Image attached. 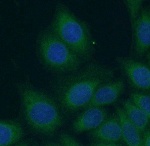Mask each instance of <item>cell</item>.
I'll use <instances>...</instances> for the list:
<instances>
[{"instance_id": "6da1fadb", "label": "cell", "mask_w": 150, "mask_h": 146, "mask_svg": "<svg viewBox=\"0 0 150 146\" xmlns=\"http://www.w3.org/2000/svg\"><path fill=\"white\" fill-rule=\"evenodd\" d=\"M114 76L113 68L90 61L74 72L56 77L51 90L62 110L73 114L86 108L97 89L112 80Z\"/></svg>"}, {"instance_id": "7a4b0ae2", "label": "cell", "mask_w": 150, "mask_h": 146, "mask_svg": "<svg viewBox=\"0 0 150 146\" xmlns=\"http://www.w3.org/2000/svg\"><path fill=\"white\" fill-rule=\"evenodd\" d=\"M23 118L34 132L50 136L62 126L64 119L54 98L27 80L16 84Z\"/></svg>"}, {"instance_id": "3957f363", "label": "cell", "mask_w": 150, "mask_h": 146, "mask_svg": "<svg viewBox=\"0 0 150 146\" xmlns=\"http://www.w3.org/2000/svg\"><path fill=\"white\" fill-rule=\"evenodd\" d=\"M49 28L83 63L91 61L95 53L91 29L67 5L62 2L57 4Z\"/></svg>"}, {"instance_id": "277c9868", "label": "cell", "mask_w": 150, "mask_h": 146, "mask_svg": "<svg viewBox=\"0 0 150 146\" xmlns=\"http://www.w3.org/2000/svg\"><path fill=\"white\" fill-rule=\"evenodd\" d=\"M36 53L42 66L58 75L74 72L84 63L49 27L41 30L38 35Z\"/></svg>"}, {"instance_id": "5b68a950", "label": "cell", "mask_w": 150, "mask_h": 146, "mask_svg": "<svg viewBox=\"0 0 150 146\" xmlns=\"http://www.w3.org/2000/svg\"><path fill=\"white\" fill-rule=\"evenodd\" d=\"M116 61L129 80L139 90H150V68L146 64L126 57L118 56Z\"/></svg>"}, {"instance_id": "8992f818", "label": "cell", "mask_w": 150, "mask_h": 146, "mask_svg": "<svg viewBox=\"0 0 150 146\" xmlns=\"http://www.w3.org/2000/svg\"><path fill=\"white\" fill-rule=\"evenodd\" d=\"M150 10L149 7L141 10L133 27L134 49L137 56L142 57L150 46Z\"/></svg>"}, {"instance_id": "52a82bcc", "label": "cell", "mask_w": 150, "mask_h": 146, "mask_svg": "<svg viewBox=\"0 0 150 146\" xmlns=\"http://www.w3.org/2000/svg\"><path fill=\"white\" fill-rule=\"evenodd\" d=\"M107 118L108 111L103 107H87L75 119L72 128L76 133L93 130L101 125Z\"/></svg>"}, {"instance_id": "ba28073f", "label": "cell", "mask_w": 150, "mask_h": 146, "mask_svg": "<svg viewBox=\"0 0 150 146\" xmlns=\"http://www.w3.org/2000/svg\"><path fill=\"white\" fill-rule=\"evenodd\" d=\"M125 88V83L122 79L111 80L98 87L94 93L87 107L108 105L115 102Z\"/></svg>"}, {"instance_id": "9c48e42d", "label": "cell", "mask_w": 150, "mask_h": 146, "mask_svg": "<svg viewBox=\"0 0 150 146\" xmlns=\"http://www.w3.org/2000/svg\"><path fill=\"white\" fill-rule=\"evenodd\" d=\"M90 134L96 141L118 143L122 139L121 126L118 117L112 116L107 118Z\"/></svg>"}, {"instance_id": "30bf717a", "label": "cell", "mask_w": 150, "mask_h": 146, "mask_svg": "<svg viewBox=\"0 0 150 146\" xmlns=\"http://www.w3.org/2000/svg\"><path fill=\"white\" fill-rule=\"evenodd\" d=\"M24 136L21 123L12 120H0V146H12Z\"/></svg>"}, {"instance_id": "8fae6325", "label": "cell", "mask_w": 150, "mask_h": 146, "mask_svg": "<svg viewBox=\"0 0 150 146\" xmlns=\"http://www.w3.org/2000/svg\"><path fill=\"white\" fill-rule=\"evenodd\" d=\"M116 114L120 123L122 139L126 145L128 146H142L141 133L130 123L123 109L116 107Z\"/></svg>"}, {"instance_id": "7c38bea8", "label": "cell", "mask_w": 150, "mask_h": 146, "mask_svg": "<svg viewBox=\"0 0 150 146\" xmlns=\"http://www.w3.org/2000/svg\"><path fill=\"white\" fill-rule=\"evenodd\" d=\"M123 106V111L130 123L141 133L144 132L149 124L150 116L129 99L124 101Z\"/></svg>"}, {"instance_id": "4fadbf2b", "label": "cell", "mask_w": 150, "mask_h": 146, "mask_svg": "<svg viewBox=\"0 0 150 146\" xmlns=\"http://www.w3.org/2000/svg\"><path fill=\"white\" fill-rule=\"evenodd\" d=\"M130 101L150 117V97L149 95L133 92L130 95Z\"/></svg>"}, {"instance_id": "5bb4252c", "label": "cell", "mask_w": 150, "mask_h": 146, "mask_svg": "<svg viewBox=\"0 0 150 146\" xmlns=\"http://www.w3.org/2000/svg\"><path fill=\"white\" fill-rule=\"evenodd\" d=\"M124 2L129 15L131 25L133 27L141 13L143 1L142 0H126Z\"/></svg>"}, {"instance_id": "9a60e30c", "label": "cell", "mask_w": 150, "mask_h": 146, "mask_svg": "<svg viewBox=\"0 0 150 146\" xmlns=\"http://www.w3.org/2000/svg\"><path fill=\"white\" fill-rule=\"evenodd\" d=\"M59 143L62 146H83L71 135L65 132L60 134Z\"/></svg>"}, {"instance_id": "2e32d148", "label": "cell", "mask_w": 150, "mask_h": 146, "mask_svg": "<svg viewBox=\"0 0 150 146\" xmlns=\"http://www.w3.org/2000/svg\"><path fill=\"white\" fill-rule=\"evenodd\" d=\"M89 146H123L119 143H111V142H104L100 141H96L92 143Z\"/></svg>"}, {"instance_id": "e0dca14e", "label": "cell", "mask_w": 150, "mask_h": 146, "mask_svg": "<svg viewBox=\"0 0 150 146\" xmlns=\"http://www.w3.org/2000/svg\"><path fill=\"white\" fill-rule=\"evenodd\" d=\"M142 146H150V133L149 129H147L143 133Z\"/></svg>"}, {"instance_id": "ac0fdd59", "label": "cell", "mask_w": 150, "mask_h": 146, "mask_svg": "<svg viewBox=\"0 0 150 146\" xmlns=\"http://www.w3.org/2000/svg\"><path fill=\"white\" fill-rule=\"evenodd\" d=\"M43 146H62V145L59 142H56L54 141H48Z\"/></svg>"}, {"instance_id": "d6986e66", "label": "cell", "mask_w": 150, "mask_h": 146, "mask_svg": "<svg viewBox=\"0 0 150 146\" xmlns=\"http://www.w3.org/2000/svg\"><path fill=\"white\" fill-rule=\"evenodd\" d=\"M12 146H30V143L28 140H25L19 142Z\"/></svg>"}, {"instance_id": "ffe728a7", "label": "cell", "mask_w": 150, "mask_h": 146, "mask_svg": "<svg viewBox=\"0 0 150 146\" xmlns=\"http://www.w3.org/2000/svg\"><path fill=\"white\" fill-rule=\"evenodd\" d=\"M32 146H39V145L36 142H34V143H33Z\"/></svg>"}]
</instances>
